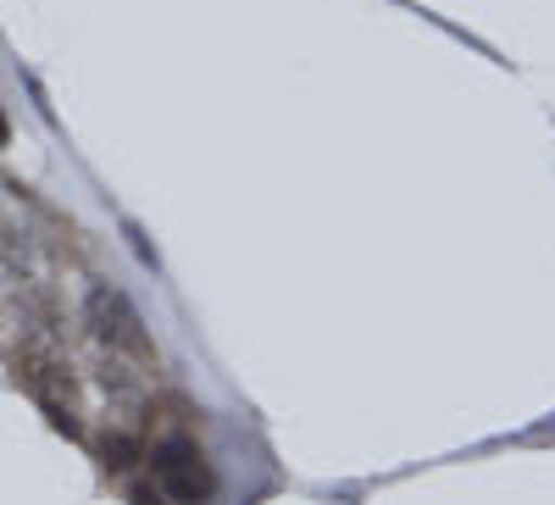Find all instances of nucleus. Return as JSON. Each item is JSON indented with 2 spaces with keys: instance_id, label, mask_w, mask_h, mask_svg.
Wrapping results in <instances>:
<instances>
[{
  "instance_id": "1",
  "label": "nucleus",
  "mask_w": 555,
  "mask_h": 505,
  "mask_svg": "<svg viewBox=\"0 0 555 505\" xmlns=\"http://www.w3.org/2000/svg\"><path fill=\"white\" fill-rule=\"evenodd\" d=\"M83 316H89V328H95V339L112 350V355H128L139 366H156V345H151V328H145V316L133 311V300L122 289H106L95 284L83 300Z\"/></svg>"
},
{
  "instance_id": "2",
  "label": "nucleus",
  "mask_w": 555,
  "mask_h": 505,
  "mask_svg": "<svg viewBox=\"0 0 555 505\" xmlns=\"http://www.w3.org/2000/svg\"><path fill=\"white\" fill-rule=\"evenodd\" d=\"M151 478H156V494L172 500V505H211V494H217V472L206 462V450L183 433L156 444Z\"/></svg>"
},
{
  "instance_id": "3",
  "label": "nucleus",
  "mask_w": 555,
  "mask_h": 505,
  "mask_svg": "<svg viewBox=\"0 0 555 505\" xmlns=\"http://www.w3.org/2000/svg\"><path fill=\"white\" fill-rule=\"evenodd\" d=\"M23 384L34 389V400L51 411V423L78 433V400H73V378L62 373V361H44V355H23Z\"/></svg>"
},
{
  "instance_id": "4",
  "label": "nucleus",
  "mask_w": 555,
  "mask_h": 505,
  "mask_svg": "<svg viewBox=\"0 0 555 505\" xmlns=\"http://www.w3.org/2000/svg\"><path fill=\"white\" fill-rule=\"evenodd\" d=\"M7 140H12V128H7V117H0V151H7Z\"/></svg>"
}]
</instances>
